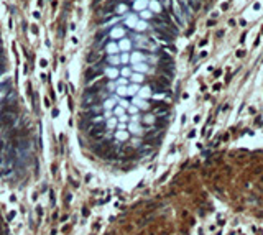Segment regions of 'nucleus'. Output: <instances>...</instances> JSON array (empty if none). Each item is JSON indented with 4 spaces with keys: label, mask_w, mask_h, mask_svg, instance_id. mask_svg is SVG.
I'll return each instance as SVG.
<instances>
[{
    "label": "nucleus",
    "mask_w": 263,
    "mask_h": 235,
    "mask_svg": "<svg viewBox=\"0 0 263 235\" xmlns=\"http://www.w3.org/2000/svg\"><path fill=\"white\" fill-rule=\"evenodd\" d=\"M87 133H89L91 138H94V140H101V138L104 137V127H102L101 123H94V125L89 127Z\"/></svg>",
    "instance_id": "nucleus-2"
},
{
    "label": "nucleus",
    "mask_w": 263,
    "mask_h": 235,
    "mask_svg": "<svg viewBox=\"0 0 263 235\" xmlns=\"http://www.w3.org/2000/svg\"><path fill=\"white\" fill-rule=\"evenodd\" d=\"M101 58V53H91L89 56H87V63H94V61H97Z\"/></svg>",
    "instance_id": "nucleus-6"
},
{
    "label": "nucleus",
    "mask_w": 263,
    "mask_h": 235,
    "mask_svg": "<svg viewBox=\"0 0 263 235\" xmlns=\"http://www.w3.org/2000/svg\"><path fill=\"white\" fill-rule=\"evenodd\" d=\"M101 66H91L89 69L86 71V81L87 82H92L96 77H99V74H101Z\"/></svg>",
    "instance_id": "nucleus-4"
},
{
    "label": "nucleus",
    "mask_w": 263,
    "mask_h": 235,
    "mask_svg": "<svg viewBox=\"0 0 263 235\" xmlns=\"http://www.w3.org/2000/svg\"><path fill=\"white\" fill-rule=\"evenodd\" d=\"M5 150V142H3V138H0V153Z\"/></svg>",
    "instance_id": "nucleus-7"
},
{
    "label": "nucleus",
    "mask_w": 263,
    "mask_h": 235,
    "mask_svg": "<svg viewBox=\"0 0 263 235\" xmlns=\"http://www.w3.org/2000/svg\"><path fill=\"white\" fill-rule=\"evenodd\" d=\"M114 148V143L112 142H109V140H105V142H102L101 145H97V146H94V151H96L97 155H104V153H107L109 150H112Z\"/></svg>",
    "instance_id": "nucleus-3"
},
{
    "label": "nucleus",
    "mask_w": 263,
    "mask_h": 235,
    "mask_svg": "<svg viewBox=\"0 0 263 235\" xmlns=\"http://www.w3.org/2000/svg\"><path fill=\"white\" fill-rule=\"evenodd\" d=\"M151 87L155 89V92H165V89H166V86H163L161 82H158V81L151 82Z\"/></svg>",
    "instance_id": "nucleus-5"
},
{
    "label": "nucleus",
    "mask_w": 263,
    "mask_h": 235,
    "mask_svg": "<svg viewBox=\"0 0 263 235\" xmlns=\"http://www.w3.org/2000/svg\"><path fill=\"white\" fill-rule=\"evenodd\" d=\"M17 120V107H3L0 113V123L3 127H12Z\"/></svg>",
    "instance_id": "nucleus-1"
},
{
    "label": "nucleus",
    "mask_w": 263,
    "mask_h": 235,
    "mask_svg": "<svg viewBox=\"0 0 263 235\" xmlns=\"http://www.w3.org/2000/svg\"><path fill=\"white\" fill-rule=\"evenodd\" d=\"M13 217H15V212H10V215H8V220H12Z\"/></svg>",
    "instance_id": "nucleus-8"
},
{
    "label": "nucleus",
    "mask_w": 263,
    "mask_h": 235,
    "mask_svg": "<svg viewBox=\"0 0 263 235\" xmlns=\"http://www.w3.org/2000/svg\"><path fill=\"white\" fill-rule=\"evenodd\" d=\"M82 215H89V209H84V210H82Z\"/></svg>",
    "instance_id": "nucleus-9"
}]
</instances>
